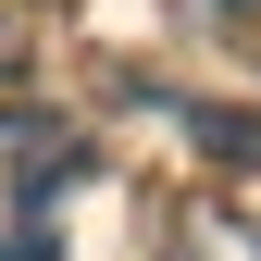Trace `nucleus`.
Segmentation results:
<instances>
[{
  "label": "nucleus",
  "mask_w": 261,
  "mask_h": 261,
  "mask_svg": "<svg viewBox=\"0 0 261 261\" xmlns=\"http://www.w3.org/2000/svg\"><path fill=\"white\" fill-rule=\"evenodd\" d=\"M187 13H249V0H187Z\"/></svg>",
  "instance_id": "f03ea898"
},
{
  "label": "nucleus",
  "mask_w": 261,
  "mask_h": 261,
  "mask_svg": "<svg viewBox=\"0 0 261 261\" xmlns=\"http://www.w3.org/2000/svg\"><path fill=\"white\" fill-rule=\"evenodd\" d=\"M0 87H25V38H13V25H0Z\"/></svg>",
  "instance_id": "f257e3e1"
}]
</instances>
